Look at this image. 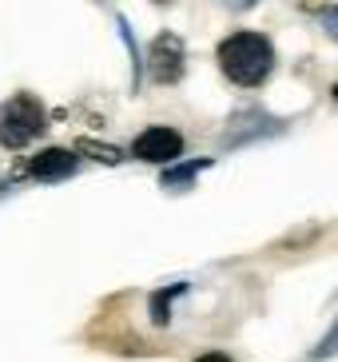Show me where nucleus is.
<instances>
[{"label":"nucleus","mask_w":338,"mask_h":362,"mask_svg":"<svg viewBox=\"0 0 338 362\" xmlns=\"http://www.w3.org/2000/svg\"><path fill=\"white\" fill-rule=\"evenodd\" d=\"M219 64L235 84L255 88L259 80H267V72L275 64V48L259 33H235L231 40L219 44Z\"/></svg>","instance_id":"f257e3e1"},{"label":"nucleus","mask_w":338,"mask_h":362,"mask_svg":"<svg viewBox=\"0 0 338 362\" xmlns=\"http://www.w3.org/2000/svg\"><path fill=\"white\" fill-rule=\"evenodd\" d=\"M44 132V107L32 96H16L12 104L0 107V144L4 148H24L32 136Z\"/></svg>","instance_id":"f03ea898"},{"label":"nucleus","mask_w":338,"mask_h":362,"mask_svg":"<svg viewBox=\"0 0 338 362\" xmlns=\"http://www.w3.org/2000/svg\"><path fill=\"white\" fill-rule=\"evenodd\" d=\"M132 151H136L139 160H148V163H171V160H180L183 136L175 128H148L136 144H132Z\"/></svg>","instance_id":"7ed1b4c3"},{"label":"nucleus","mask_w":338,"mask_h":362,"mask_svg":"<svg viewBox=\"0 0 338 362\" xmlns=\"http://www.w3.org/2000/svg\"><path fill=\"white\" fill-rule=\"evenodd\" d=\"M151 72H156V80H163V84H175L183 76V44L171 33L156 36V44H151Z\"/></svg>","instance_id":"20e7f679"},{"label":"nucleus","mask_w":338,"mask_h":362,"mask_svg":"<svg viewBox=\"0 0 338 362\" xmlns=\"http://www.w3.org/2000/svg\"><path fill=\"white\" fill-rule=\"evenodd\" d=\"M32 175H40V180H52V175H68V171H76V156L64 148H52V151H40L36 160L28 163Z\"/></svg>","instance_id":"39448f33"},{"label":"nucleus","mask_w":338,"mask_h":362,"mask_svg":"<svg viewBox=\"0 0 338 362\" xmlns=\"http://www.w3.org/2000/svg\"><path fill=\"white\" fill-rule=\"evenodd\" d=\"M322 28H327V33L338 40V4H334V8H327V12H322Z\"/></svg>","instance_id":"423d86ee"},{"label":"nucleus","mask_w":338,"mask_h":362,"mask_svg":"<svg viewBox=\"0 0 338 362\" xmlns=\"http://www.w3.org/2000/svg\"><path fill=\"white\" fill-rule=\"evenodd\" d=\"M203 163H187V168H180V171H171L168 175V183H180V180H191V175H195V171H199Z\"/></svg>","instance_id":"0eeeda50"},{"label":"nucleus","mask_w":338,"mask_h":362,"mask_svg":"<svg viewBox=\"0 0 338 362\" xmlns=\"http://www.w3.org/2000/svg\"><path fill=\"white\" fill-rule=\"evenodd\" d=\"M195 362H231L227 354H203V358H195Z\"/></svg>","instance_id":"6e6552de"},{"label":"nucleus","mask_w":338,"mask_h":362,"mask_svg":"<svg viewBox=\"0 0 338 362\" xmlns=\"http://www.w3.org/2000/svg\"><path fill=\"white\" fill-rule=\"evenodd\" d=\"M334 96H338V84H334Z\"/></svg>","instance_id":"1a4fd4ad"}]
</instances>
